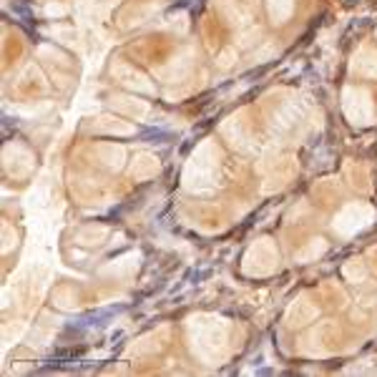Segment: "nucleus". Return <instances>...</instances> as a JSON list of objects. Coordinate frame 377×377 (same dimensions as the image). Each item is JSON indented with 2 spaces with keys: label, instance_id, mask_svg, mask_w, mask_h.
<instances>
[{
  "label": "nucleus",
  "instance_id": "423d86ee",
  "mask_svg": "<svg viewBox=\"0 0 377 377\" xmlns=\"http://www.w3.org/2000/svg\"><path fill=\"white\" fill-rule=\"evenodd\" d=\"M337 327L332 322H322L317 324L314 329H309V335L302 340V345H299V350L304 352V355L309 357H324L332 352V347H335L337 342Z\"/></svg>",
  "mask_w": 377,
  "mask_h": 377
},
{
  "label": "nucleus",
  "instance_id": "dca6fc26",
  "mask_svg": "<svg viewBox=\"0 0 377 377\" xmlns=\"http://www.w3.org/2000/svg\"><path fill=\"white\" fill-rule=\"evenodd\" d=\"M324 252H327V242L317 237V239H309L307 244H304L302 249L294 254V259H297L299 264H307V262H317L319 257L324 254Z\"/></svg>",
  "mask_w": 377,
  "mask_h": 377
},
{
  "label": "nucleus",
  "instance_id": "7ed1b4c3",
  "mask_svg": "<svg viewBox=\"0 0 377 377\" xmlns=\"http://www.w3.org/2000/svg\"><path fill=\"white\" fill-rule=\"evenodd\" d=\"M372 222H375V209L365 202H352L337 212L335 222H332V232H335L337 237L350 239L355 234L365 232Z\"/></svg>",
  "mask_w": 377,
  "mask_h": 377
},
{
  "label": "nucleus",
  "instance_id": "f03ea898",
  "mask_svg": "<svg viewBox=\"0 0 377 377\" xmlns=\"http://www.w3.org/2000/svg\"><path fill=\"white\" fill-rule=\"evenodd\" d=\"M219 159H222V154H219L217 144L214 141H202L199 149L192 154V159H189V164H186L184 176H181L186 192H207V189H212L217 184Z\"/></svg>",
  "mask_w": 377,
  "mask_h": 377
},
{
  "label": "nucleus",
  "instance_id": "0eeeda50",
  "mask_svg": "<svg viewBox=\"0 0 377 377\" xmlns=\"http://www.w3.org/2000/svg\"><path fill=\"white\" fill-rule=\"evenodd\" d=\"M319 314V307L312 302L309 297H299L294 299L292 304H289L287 314H284V322H287L289 329H297V327H304V324L314 322Z\"/></svg>",
  "mask_w": 377,
  "mask_h": 377
},
{
  "label": "nucleus",
  "instance_id": "f257e3e1",
  "mask_svg": "<svg viewBox=\"0 0 377 377\" xmlns=\"http://www.w3.org/2000/svg\"><path fill=\"white\" fill-rule=\"evenodd\" d=\"M189 345L204 365H224L232 355V322L219 314H194L189 319Z\"/></svg>",
  "mask_w": 377,
  "mask_h": 377
},
{
  "label": "nucleus",
  "instance_id": "6ab92c4d",
  "mask_svg": "<svg viewBox=\"0 0 377 377\" xmlns=\"http://www.w3.org/2000/svg\"><path fill=\"white\" fill-rule=\"evenodd\" d=\"M274 53H277V48H274V46H272V48H264V51H259V53H257L254 58L259 61V63H264V61L269 58V56H274Z\"/></svg>",
  "mask_w": 377,
  "mask_h": 377
},
{
  "label": "nucleus",
  "instance_id": "6e6552de",
  "mask_svg": "<svg viewBox=\"0 0 377 377\" xmlns=\"http://www.w3.org/2000/svg\"><path fill=\"white\" fill-rule=\"evenodd\" d=\"M113 76H116L118 81H121L126 88L131 91H141V93H154V83H151L149 78H146L144 73H138V71H133L131 66L126 63H116L113 66Z\"/></svg>",
  "mask_w": 377,
  "mask_h": 377
},
{
  "label": "nucleus",
  "instance_id": "a211bd4d",
  "mask_svg": "<svg viewBox=\"0 0 377 377\" xmlns=\"http://www.w3.org/2000/svg\"><path fill=\"white\" fill-rule=\"evenodd\" d=\"M234 61H237V51L227 48V51H222V56L217 58V63H219V68H229V66H234Z\"/></svg>",
  "mask_w": 377,
  "mask_h": 377
},
{
  "label": "nucleus",
  "instance_id": "2eb2a0df",
  "mask_svg": "<svg viewBox=\"0 0 377 377\" xmlns=\"http://www.w3.org/2000/svg\"><path fill=\"white\" fill-rule=\"evenodd\" d=\"M267 11H269V18L274 26H282L287 23L294 13V0H267Z\"/></svg>",
  "mask_w": 377,
  "mask_h": 377
},
{
  "label": "nucleus",
  "instance_id": "9b49d317",
  "mask_svg": "<svg viewBox=\"0 0 377 377\" xmlns=\"http://www.w3.org/2000/svg\"><path fill=\"white\" fill-rule=\"evenodd\" d=\"M96 156L101 164L108 166V169L118 171L123 166V161H126V149H123V146H116V144H98Z\"/></svg>",
  "mask_w": 377,
  "mask_h": 377
},
{
  "label": "nucleus",
  "instance_id": "4468645a",
  "mask_svg": "<svg viewBox=\"0 0 377 377\" xmlns=\"http://www.w3.org/2000/svg\"><path fill=\"white\" fill-rule=\"evenodd\" d=\"M93 128H96V131H101V133H113V136H131V133H133L131 123L118 121L116 116H98L96 123H93Z\"/></svg>",
  "mask_w": 377,
  "mask_h": 377
},
{
  "label": "nucleus",
  "instance_id": "20e7f679",
  "mask_svg": "<svg viewBox=\"0 0 377 377\" xmlns=\"http://www.w3.org/2000/svg\"><path fill=\"white\" fill-rule=\"evenodd\" d=\"M342 111L352 126H370L375 121V103L372 93L360 86H347L342 91Z\"/></svg>",
  "mask_w": 377,
  "mask_h": 377
},
{
  "label": "nucleus",
  "instance_id": "f3484780",
  "mask_svg": "<svg viewBox=\"0 0 377 377\" xmlns=\"http://www.w3.org/2000/svg\"><path fill=\"white\" fill-rule=\"evenodd\" d=\"M342 274H345L347 282H365L367 279V267L362 259H350L345 262V267H342Z\"/></svg>",
  "mask_w": 377,
  "mask_h": 377
},
{
  "label": "nucleus",
  "instance_id": "aec40b11",
  "mask_svg": "<svg viewBox=\"0 0 377 377\" xmlns=\"http://www.w3.org/2000/svg\"><path fill=\"white\" fill-rule=\"evenodd\" d=\"M46 13H48V16H63L66 8L63 6H56V3H51V6L46 8Z\"/></svg>",
  "mask_w": 377,
  "mask_h": 377
},
{
  "label": "nucleus",
  "instance_id": "1a4fd4ad",
  "mask_svg": "<svg viewBox=\"0 0 377 377\" xmlns=\"http://www.w3.org/2000/svg\"><path fill=\"white\" fill-rule=\"evenodd\" d=\"M350 71L362 78H377V51L370 46H362L350 61Z\"/></svg>",
  "mask_w": 377,
  "mask_h": 377
},
{
  "label": "nucleus",
  "instance_id": "39448f33",
  "mask_svg": "<svg viewBox=\"0 0 377 377\" xmlns=\"http://www.w3.org/2000/svg\"><path fill=\"white\" fill-rule=\"evenodd\" d=\"M279 264V252H277L272 239H257L254 244L247 249L244 259H242V269L249 277H267L277 269Z\"/></svg>",
  "mask_w": 377,
  "mask_h": 377
},
{
  "label": "nucleus",
  "instance_id": "f8f14e48",
  "mask_svg": "<svg viewBox=\"0 0 377 377\" xmlns=\"http://www.w3.org/2000/svg\"><path fill=\"white\" fill-rule=\"evenodd\" d=\"M222 133L224 136L232 141L234 146H239V149H244L247 146V123L242 121V113L239 116H232V118H227V121L222 123Z\"/></svg>",
  "mask_w": 377,
  "mask_h": 377
},
{
  "label": "nucleus",
  "instance_id": "9d476101",
  "mask_svg": "<svg viewBox=\"0 0 377 377\" xmlns=\"http://www.w3.org/2000/svg\"><path fill=\"white\" fill-rule=\"evenodd\" d=\"M159 174V159L154 154H138L131 164V176L136 181H146Z\"/></svg>",
  "mask_w": 377,
  "mask_h": 377
},
{
  "label": "nucleus",
  "instance_id": "ddd939ff",
  "mask_svg": "<svg viewBox=\"0 0 377 377\" xmlns=\"http://www.w3.org/2000/svg\"><path fill=\"white\" fill-rule=\"evenodd\" d=\"M113 108H118V111L128 113L131 118H136V121H141V118L149 113V103L138 101V98H126V96H113L111 98Z\"/></svg>",
  "mask_w": 377,
  "mask_h": 377
}]
</instances>
